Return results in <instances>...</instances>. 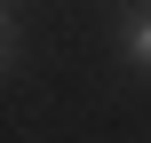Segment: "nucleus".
<instances>
[{"label":"nucleus","instance_id":"obj_1","mask_svg":"<svg viewBox=\"0 0 151 143\" xmlns=\"http://www.w3.org/2000/svg\"><path fill=\"white\" fill-rule=\"evenodd\" d=\"M127 64H135V72H151V16H135V24H127Z\"/></svg>","mask_w":151,"mask_h":143},{"label":"nucleus","instance_id":"obj_2","mask_svg":"<svg viewBox=\"0 0 151 143\" xmlns=\"http://www.w3.org/2000/svg\"><path fill=\"white\" fill-rule=\"evenodd\" d=\"M8 56H16V24H8V8H0V72H8Z\"/></svg>","mask_w":151,"mask_h":143}]
</instances>
